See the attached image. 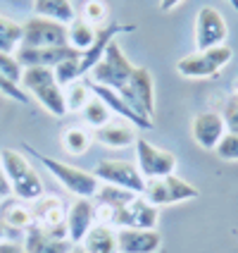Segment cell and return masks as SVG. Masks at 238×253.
Segmentation results:
<instances>
[{
	"label": "cell",
	"mask_w": 238,
	"mask_h": 253,
	"mask_svg": "<svg viewBox=\"0 0 238 253\" xmlns=\"http://www.w3.org/2000/svg\"><path fill=\"white\" fill-rule=\"evenodd\" d=\"M71 253H86L84 249H71Z\"/></svg>",
	"instance_id": "cell-39"
},
{
	"label": "cell",
	"mask_w": 238,
	"mask_h": 253,
	"mask_svg": "<svg viewBox=\"0 0 238 253\" xmlns=\"http://www.w3.org/2000/svg\"><path fill=\"white\" fill-rule=\"evenodd\" d=\"M119 253H157L162 237L155 229H117Z\"/></svg>",
	"instance_id": "cell-16"
},
{
	"label": "cell",
	"mask_w": 238,
	"mask_h": 253,
	"mask_svg": "<svg viewBox=\"0 0 238 253\" xmlns=\"http://www.w3.org/2000/svg\"><path fill=\"white\" fill-rule=\"evenodd\" d=\"M60 45H69L65 24L43 17H31L22 24V48H60Z\"/></svg>",
	"instance_id": "cell-7"
},
{
	"label": "cell",
	"mask_w": 238,
	"mask_h": 253,
	"mask_svg": "<svg viewBox=\"0 0 238 253\" xmlns=\"http://www.w3.org/2000/svg\"><path fill=\"white\" fill-rule=\"evenodd\" d=\"M91 98H93V93H91V88H88L86 82H74L65 91V105L71 113H81Z\"/></svg>",
	"instance_id": "cell-27"
},
{
	"label": "cell",
	"mask_w": 238,
	"mask_h": 253,
	"mask_svg": "<svg viewBox=\"0 0 238 253\" xmlns=\"http://www.w3.org/2000/svg\"><path fill=\"white\" fill-rule=\"evenodd\" d=\"M134 70H136V67L126 60L124 53H122V48H119V43L114 41V43H110V48L105 50L102 60L91 70V82L107 86V88H114L117 93H122L126 86H129V82H131Z\"/></svg>",
	"instance_id": "cell-4"
},
{
	"label": "cell",
	"mask_w": 238,
	"mask_h": 253,
	"mask_svg": "<svg viewBox=\"0 0 238 253\" xmlns=\"http://www.w3.org/2000/svg\"><path fill=\"white\" fill-rule=\"evenodd\" d=\"M0 93L7 96V98L17 100V103H29V96L24 93V88L19 84H14V82H10V79L2 77V74H0Z\"/></svg>",
	"instance_id": "cell-32"
},
{
	"label": "cell",
	"mask_w": 238,
	"mask_h": 253,
	"mask_svg": "<svg viewBox=\"0 0 238 253\" xmlns=\"http://www.w3.org/2000/svg\"><path fill=\"white\" fill-rule=\"evenodd\" d=\"M67 36H69V45L74 50H79V53H84L91 48V43L96 39V29L91 27L86 19H74L69 27H67Z\"/></svg>",
	"instance_id": "cell-24"
},
{
	"label": "cell",
	"mask_w": 238,
	"mask_h": 253,
	"mask_svg": "<svg viewBox=\"0 0 238 253\" xmlns=\"http://www.w3.org/2000/svg\"><path fill=\"white\" fill-rule=\"evenodd\" d=\"M229 34L226 22L219 10L203 7L196 17V45L198 50H210L217 45H224V39Z\"/></svg>",
	"instance_id": "cell-12"
},
{
	"label": "cell",
	"mask_w": 238,
	"mask_h": 253,
	"mask_svg": "<svg viewBox=\"0 0 238 253\" xmlns=\"http://www.w3.org/2000/svg\"><path fill=\"white\" fill-rule=\"evenodd\" d=\"M0 74L7 77L10 82L19 84L22 82V74H24V67L19 65V60L14 57V53H0Z\"/></svg>",
	"instance_id": "cell-29"
},
{
	"label": "cell",
	"mask_w": 238,
	"mask_h": 253,
	"mask_svg": "<svg viewBox=\"0 0 238 253\" xmlns=\"http://www.w3.org/2000/svg\"><path fill=\"white\" fill-rule=\"evenodd\" d=\"M19 86L24 91H29L53 117H65L67 115L65 91L57 84L53 70H48V67H27L24 74H22Z\"/></svg>",
	"instance_id": "cell-3"
},
{
	"label": "cell",
	"mask_w": 238,
	"mask_h": 253,
	"mask_svg": "<svg viewBox=\"0 0 238 253\" xmlns=\"http://www.w3.org/2000/svg\"><path fill=\"white\" fill-rule=\"evenodd\" d=\"M181 2H183V0H162V2H160V10H162V12H169V10L179 7Z\"/></svg>",
	"instance_id": "cell-36"
},
{
	"label": "cell",
	"mask_w": 238,
	"mask_h": 253,
	"mask_svg": "<svg viewBox=\"0 0 238 253\" xmlns=\"http://www.w3.org/2000/svg\"><path fill=\"white\" fill-rule=\"evenodd\" d=\"M134 29H136L134 24H119V22H107V24H102L100 29H96V39L91 43V48L84 50L81 57H79V72H81V77H86L102 60L105 50L110 48V43H114V39L119 34H129Z\"/></svg>",
	"instance_id": "cell-11"
},
{
	"label": "cell",
	"mask_w": 238,
	"mask_h": 253,
	"mask_svg": "<svg viewBox=\"0 0 238 253\" xmlns=\"http://www.w3.org/2000/svg\"><path fill=\"white\" fill-rule=\"evenodd\" d=\"M191 134L200 148L214 151L229 131H226V125L219 113H200L191 122Z\"/></svg>",
	"instance_id": "cell-15"
},
{
	"label": "cell",
	"mask_w": 238,
	"mask_h": 253,
	"mask_svg": "<svg viewBox=\"0 0 238 253\" xmlns=\"http://www.w3.org/2000/svg\"><path fill=\"white\" fill-rule=\"evenodd\" d=\"M81 249L86 253H119L117 229L110 225H102V222H96V227L81 241Z\"/></svg>",
	"instance_id": "cell-20"
},
{
	"label": "cell",
	"mask_w": 238,
	"mask_h": 253,
	"mask_svg": "<svg viewBox=\"0 0 238 253\" xmlns=\"http://www.w3.org/2000/svg\"><path fill=\"white\" fill-rule=\"evenodd\" d=\"M0 225L5 232H27L34 227V208L22 198H5L0 201Z\"/></svg>",
	"instance_id": "cell-17"
},
{
	"label": "cell",
	"mask_w": 238,
	"mask_h": 253,
	"mask_svg": "<svg viewBox=\"0 0 238 253\" xmlns=\"http://www.w3.org/2000/svg\"><path fill=\"white\" fill-rule=\"evenodd\" d=\"M34 208V225L41 227L43 232L67 239V206L60 196H45L31 203Z\"/></svg>",
	"instance_id": "cell-10"
},
{
	"label": "cell",
	"mask_w": 238,
	"mask_h": 253,
	"mask_svg": "<svg viewBox=\"0 0 238 253\" xmlns=\"http://www.w3.org/2000/svg\"><path fill=\"white\" fill-rule=\"evenodd\" d=\"M93 143V131L86 126H67L62 131V148L71 155H81Z\"/></svg>",
	"instance_id": "cell-22"
},
{
	"label": "cell",
	"mask_w": 238,
	"mask_h": 253,
	"mask_svg": "<svg viewBox=\"0 0 238 253\" xmlns=\"http://www.w3.org/2000/svg\"><path fill=\"white\" fill-rule=\"evenodd\" d=\"M5 234H7V232H5V227L0 225V244H2V241H5Z\"/></svg>",
	"instance_id": "cell-37"
},
{
	"label": "cell",
	"mask_w": 238,
	"mask_h": 253,
	"mask_svg": "<svg viewBox=\"0 0 238 253\" xmlns=\"http://www.w3.org/2000/svg\"><path fill=\"white\" fill-rule=\"evenodd\" d=\"M22 45V24L0 14V53H17Z\"/></svg>",
	"instance_id": "cell-25"
},
{
	"label": "cell",
	"mask_w": 238,
	"mask_h": 253,
	"mask_svg": "<svg viewBox=\"0 0 238 253\" xmlns=\"http://www.w3.org/2000/svg\"><path fill=\"white\" fill-rule=\"evenodd\" d=\"M136 196H140V194H134V191H126V189H119V186L105 184V186L98 189L93 203H96V206H102V208H110V211H117V208L126 206L129 201H134Z\"/></svg>",
	"instance_id": "cell-23"
},
{
	"label": "cell",
	"mask_w": 238,
	"mask_h": 253,
	"mask_svg": "<svg viewBox=\"0 0 238 253\" xmlns=\"http://www.w3.org/2000/svg\"><path fill=\"white\" fill-rule=\"evenodd\" d=\"M219 115H222V120H224L226 131H229V134H238V91L226 98L224 108H222Z\"/></svg>",
	"instance_id": "cell-30"
},
{
	"label": "cell",
	"mask_w": 238,
	"mask_h": 253,
	"mask_svg": "<svg viewBox=\"0 0 238 253\" xmlns=\"http://www.w3.org/2000/svg\"><path fill=\"white\" fill-rule=\"evenodd\" d=\"M34 12H36V17L53 19V22H60L65 27H69L76 19L69 0H34Z\"/></svg>",
	"instance_id": "cell-21"
},
{
	"label": "cell",
	"mask_w": 238,
	"mask_h": 253,
	"mask_svg": "<svg viewBox=\"0 0 238 253\" xmlns=\"http://www.w3.org/2000/svg\"><path fill=\"white\" fill-rule=\"evenodd\" d=\"M53 74H55L57 84L60 86H69L74 82L81 79V72H79V57H71V60H65L60 62L57 67H53Z\"/></svg>",
	"instance_id": "cell-28"
},
{
	"label": "cell",
	"mask_w": 238,
	"mask_h": 253,
	"mask_svg": "<svg viewBox=\"0 0 238 253\" xmlns=\"http://www.w3.org/2000/svg\"><path fill=\"white\" fill-rule=\"evenodd\" d=\"M136 160H138V169L143 179H160V177L174 174V169H176L174 153H169L165 148H157L143 136L136 139Z\"/></svg>",
	"instance_id": "cell-9"
},
{
	"label": "cell",
	"mask_w": 238,
	"mask_h": 253,
	"mask_svg": "<svg viewBox=\"0 0 238 253\" xmlns=\"http://www.w3.org/2000/svg\"><path fill=\"white\" fill-rule=\"evenodd\" d=\"M0 253H27V249H24V244H17V241L5 239L2 244H0Z\"/></svg>",
	"instance_id": "cell-34"
},
{
	"label": "cell",
	"mask_w": 238,
	"mask_h": 253,
	"mask_svg": "<svg viewBox=\"0 0 238 253\" xmlns=\"http://www.w3.org/2000/svg\"><path fill=\"white\" fill-rule=\"evenodd\" d=\"M214 151L222 160H238V134H226Z\"/></svg>",
	"instance_id": "cell-31"
},
{
	"label": "cell",
	"mask_w": 238,
	"mask_h": 253,
	"mask_svg": "<svg viewBox=\"0 0 238 253\" xmlns=\"http://www.w3.org/2000/svg\"><path fill=\"white\" fill-rule=\"evenodd\" d=\"M12 196V189H10V182L5 177V169H2V163H0V201Z\"/></svg>",
	"instance_id": "cell-35"
},
{
	"label": "cell",
	"mask_w": 238,
	"mask_h": 253,
	"mask_svg": "<svg viewBox=\"0 0 238 253\" xmlns=\"http://www.w3.org/2000/svg\"><path fill=\"white\" fill-rule=\"evenodd\" d=\"M140 196L148 203H153L155 208H162V206L181 203V201H193L198 198V189L176 174H167L160 179H145V189Z\"/></svg>",
	"instance_id": "cell-6"
},
{
	"label": "cell",
	"mask_w": 238,
	"mask_h": 253,
	"mask_svg": "<svg viewBox=\"0 0 238 253\" xmlns=\"http://www.w3.org/2000/svg\"><path fill=\"white\" fill-rule=\"evenodd\" d=\"M24 249L27 253H71L74 244L69 239H60L48 232H43L41 227H29L27 237H24Z\"/></svg>",
	"instance_id": "cell-19"
},
{
	"label": "cell",
	"mask_w": 238,
	"mask_h": 253,
	"mask_svg": "<svg viewBox=\"0 0 238 253\" xmlns=\"http://www.w3.org/2000/svg\"><path fill=\"white\" fill-rule=\"evenodd\" d=\"M14 57L19 60V65L27 67H48L53 70L60 62L71 60V57H81L79 50H74L71 45H60V48H17Z\"/></svg>",
	"instance_id": "cell-14"
},
{
	"label": "cell",
	"mask_w": 238,
	"mask_h": 253,
	"mask_svg": "<svg viewBox=\"0 0 238 253\" xmlns=\"http://www.w3.org/2000/svg\"><path fill=\"white\" fill-rule=\"evenodd\" d=\"M84 115V122L88 126H93V129H100L102 125H107L110 120H112V113H110V108L98 98V96H93V98L86 103V108L81 110Z\"/></svg>",
	"instance_id": "cell-26"
},
{
	"label": "cell",
	"mask_w": 238,
	"mask_h": 253,
	"mask_svg": "<svg viewBox=\"0 0 238 253\" xmlns=\"http://www.w3.org/2000/svg\"><path fill=\"white\" fill-rule=\"evenodd\" d=\"M229 2H231V7H234V10L238 12V0H229Z\"/></svg>",
	"instance_id": "cell-38"
},
{
	"label": "cell",
	"mask_w": 238,
	"mask_h": 253,
	"mask_svg": "<svg viewBox=\"0 0 238 253\" xmlns=\"http://www.w3.org/2000/svg\"><path fill=\"white\" fill-rule=\"evenodd\" d=\"M86 17H88V22H98L100 27L107 24V22H105V19H107V7L102 5V0H88Z\"/></svg>",
	"instance_id": "cell-33"
},
{
	"label": "cell",
	"mask_w": 238,
	"mask_h": 253,
	"mask_svg": "<svg viewBox=\"0 0 238 253\" xmlns=\"http://www.w3.org/2000/svg\"><path fill=\"white\" fill-rule=\"evenodd\" d=\"M0 163L5 169V177L10 182L14 198H22L27 203H34L43 196V179L38 177L36 168L29 163L19 151L12 148H2L0 151Z\"/></svg>",
	"instance_id": "cell-2"
},
{
	"label": "cell",
	"mask_w": 238,
	"mask_h": 253,
	"mask_svg": "<svg viewBox=\"0 0 238 253\" xmlns=\"http://www.w3.org/2000/svg\"><path fill=\"white\" fill-rule=\"evenodd\" d=\"M93 139L102 143V146H110V148H124L136 143V129L131 122L126 120H110L107 125H102L100 129L93 131Z\"/></svg>",
	"instance_id": "cell-18"
},
{
	"label": "cell",
	"mask_w": 238,
	"mask_h": 253,
	"mask_svg": "<svg viewBox=\"0 0 238 253\" xmlns=\"http://www.w3.org/2000/svg\"><path fill=\"white\" fill-rule=\"evenodd\" d=\"M98 215H96V203L93 198H74L67 208V239L76 246L86 239V234L96 227Z\"/></svg>",
	"instance_id": "cell-13"
},
{
	"label": "cell",
	"mask_w": 238,
	"mask_h": 253,
	"mask_svg": "<svg viewBox=\"0 0 238 253\" xmlns=\"http://www.w3.org/2000/svg\"><path fill=\"white\" fill-rule=\"evenodd\" d=\"M93 174L98 177V182L119 186V189L134 191V194H143V189H145V179L140 174L138 165H134L129 160H100Z\"/></svg>",
	"instance_id": "cell-8"
},
{
	"label": "cell",
	"mask_w": 238,
	"mask_h": 253,
	"mask_svg": "<svg viewBox=\"0 0 238 253\" xmlns=\"http://www.w3.org/2000/svg\"><path fill=\"white\" fill-rule=\"evenodd\" d=\"M231 57H234V50L224 43V45H217L210 50H198L193 55L181 57L176 62V72L188 79H212L219 74L224 65L231 62Z\"/></svg>",
	"instance_id": "cell-5"
},
{
	"label": "cell",
	"mask_w": 238,
	"mask_h": 253,
	"mask_svg": "<svg viewBox=\"0 0 238 253\" xmlns=\"http://www.w3.org/2000/svg\"><path fill=\"white\" fill-rule=\"evenodd\" d=\"M24 151H29V153L34 155L69 194H74L76 198H96V194H98V189H100V182L93 172H86V169L76 168V165L55 160V158H50V155L31 148L29 143H24Z\"/></svg>",
	"instance_id": "cell-1"
}]
</instances>
